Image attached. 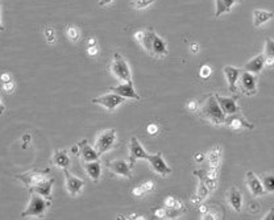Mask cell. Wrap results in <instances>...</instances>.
Masks as SVG:
<instances>
[{
    "instance_id": "12",
    "label": "cell",
    "mask_w": 274,
    "mask_h": 220,
    "mask_svg": "<svg viewBox=\"0 0 274 220\" xmlns=\"http://www.w3.org/2000/svg\"><path fill=\"white\" fill-rule=\"evenodd\" d=\"M245 184L246 187L249 190V193L253 198H260L264 197L266 193V190L264 188L262 181H261L253 171H248L245 174Z\"/></svg>"
},
{
    "instance_id": "37",
    "label": "cell",
    "mask_w": 274,
    "mask_h": 220,
    "mask_svg": "<svg viewBox=\"0 0 274 220\" xmlns=\"http://www.w3.org/2000/svg\"><path fill=\"white\" fill-rule=\"evenodd\" d=\"M199 108H200V104L198 101H190L187 103V110L191 111V112H199Z\"/></svg>"
},
{
    "instance_id": "34",
    "label": "cell",
    "mask_w": 274,
    "mask_h": 220,
    "mask_svg": "<svg viewBox=\"0 0 274 220\" xmlns=\"http://www.w3.org/2000/svg\"><path fill=\"white\" fill-rule=\"evenodd\" d=\"M44 34H45V40H47V42H49V44H53L54 40H56V31H54L53 28H47V29L44 31Z\"/></svg>"
},
{
    "instance_id": "7",
    "label": "cell",
    "mask_w": 274,
    "mask_h": 220,
    "mask_svg": "<svg viewBox=\"0 0 274 220\" xmlns=\"http://www.w3.org/2000/svg\"><path fill=\"white\" fill-rule=\"evenodd\" d=\"M237 88H240V91L244 92L246 97L256 95L257 94V77H256V74L242 70L239 82H237Z\"/></svg>"
},
{
    "instance_id": "2",
    "label": "cell",
    "mask_w": 274,
    "mask_h": 220,
    "mask_svg": "<svg viewBox=\"0 0 274 220\" xmlns=\"http://www.w3.org/2000/svg\"><path fill=\"white\" fill-rule=\"evenodd\" d=\"M199 115L202 119H205L206 121L216 127L224 125L227 120V115L224 114L223 110L219 106L215 94H210L209 97L206 98V101L199 108Z\"/></svg>"
},
{
    "instance_id": "40",
    "label": "cell",
    "mask_w": 274,
    "mask_h": 220,
    "mask_svg": "<svg viewBox=\"0 0 274 220\" xmlns=\"http://www.w3.org/2000/svg\"><path fill=\"white\" fill-rule=\"evenodd\" d=\"M158 131H160V127H158L157 124H149L148 128H146V132H148L149 135H152V136H156Z\"/></svg>"
},
{
    "instance_id": "3",
    "label": "cell",
    "mask_w": 274,
    "mask_h": 220,
    "mask_svg": "<svg viewBox=\"0 0 274 220\" xmlns=\"http://www.w3.org/2000/svg\"><path fill=\"white\" fill-rule=\"evenodd\" d=\"M50 206V201L44 198L42 195L32 193L29 198V203L27 208L21 212L20 218H29V216H34V218H42L48 207Z\"/></svg>"
},
{
    "instance_id": "19",
    "label": "cell",
    "mask_w": 274,
    "mask_h": 220,
    "mask_svg": "<svg viewBox=\"0 0 274 220\" xmlns=\"http://www.w3.org/2000/svg\"><path fill=\"white\" fill-rule=\"evenodd\" d=\"M79 145V154L83 162H88V161H97L99 160L100 154L98 153V151L95 148L90 147L88 145L87 140H82L78 142Z\"/></svg>"
},
{
    "instance_id": "18",
    "label": "cell",
    "mask_w": 274,
    "mask_h": 220,
    "mask_svg": "<svg viewBox=\"0 0 274 220\" xmlns=\"http://www.w3.org/2000/svg\"><path fill=\"white\" fill-rule=\"evenodd\" d=\"M242 71V69H239V68H235V66H229V65L223 68V73L228 82V90L232 94L237 92V82H239Z\"/></svg>"
},
{
    "instance_id": "27",
    "label": "cell",
    "mask_w": 274,
    "mask_h": 220,
    "mask_svg": "<svg viewBox=\"0 0 274 220\" xmlns=\"http://www.w3.org/2000/svg\"><path fill=\"white\" fill-rule=\"evenodd\" d=\"M206 158L209 160L210 166H219L220 165V158H222V148L215 147L207 153Z\"/></svg>"
},
{
    "instance_id": "11",
    "label": "cell",
    "mask_w": 274,
    "mask_h": 220,
    "mask_svg": "<svg viewBox=\"0 0 274 220\" xmlns=\"http://www.w3.org/2000/svg\"><path fill=\"white\" fill-rule=\"evenodd\" d=\"M107 168L110 169L113 175H120V177H126V178H132V168L129 161L123 160V158H117V160H112L107 162Z\"/></svg>"
},
{
    "instance_id": "45",
    "label": "cell",
    "mask_w": 274,
    "mask_h": 220,
    "mask_svg": "<svg viewBox=\"0 0 274 220\" xmlns=\"http://www.w3.org/2000/svg\"><path fill=\"white\" fill-rule=\"evenodd\" d=\"M262 219L265 220H274V207H270L269 212L266 215L262 216Z\"/></svg>"
},
{
    "instance_id": "23",
    "label": "cell",
    "mask_w": 274,
    "mask_h": 220,
    "mask_svg": "<svg viewBox=\"0 0 274 220\" xmlns=\"http://www.w3.org/2000/svg\"><path fill=\"white\" fill-rule=\"evenodd\" d=\"M265 68V55L264 54H258L253 57L252 60H249L244 65L242 70L244 71H249L252 74H260Z\"/></svg>"
},
{
    "instance_id": "47",
    "label": "cell",
    "mask_w": 274,
    "mask_h": 220,
    "mask_svg": "<svg viewBox=\"0 0 274 220\" xmlns=\"http://www.w3.org/2000/svg\"><path fill=\"white\" fill-rule=\"evenodd\" d=\"M113 0H98L99 7H106V5L111 4Z\"/></svg>"
},
{
    "instance_id": "52",
    "label": "cell",
    "mask_w": 274,
    "mask_h": 220,
    "mask_svg": "<svg viewBox=\"0 0 274 220\" xmlns=\"http://www.w3.org/2000/svg\"><path fill=\"white\" fill-rule=\"evenodd\" d=\"M29 140H31V136H29V135H25V136H24V141L28 142Z\"/></svg>"
},
{
    "instance_id": "41",
    "label": "cell",
    "mask_w": 274,
    "mask_h": 220,
    "mask_svg": "<svg viewBox=\"0 0 274 220\" xmlns=\"http://www.w3.org/2000/svg\"><path fill=\"white\" fill-rule=\"evenodd\" d=\"M15 88V83L11 81V82H7V83H3V90H4L5 92H11L14 91Z\"/></svg>"
},
{
    "instance_id": "4",
    "label": "cell",
    "mask_w": 274,
    "mask_h": 220,
    "mask_svg": "<svg viewBox=\"0 0 274 220\" xmlns=\"http://www.w3.org/2000/svg\"><path fill=\"white\" fill-rule=\"evenodd\" d=\"M110 71H111V74L115 78L121 81V82H129V81H132L129 65H128L126 58L119 51L113 53L111 66H110Z\"/></svg>"
},
{
    "instance_id": "8",
    "label": "cell",
    "mask_w": 274,
    "mask_h": 220,
    "mask_svg": "<svg viewBox=\"0 0 274 220\" xmlns=\"http://www.w3.org/2000/svg\"><path fill=\"white\" fill-rule=\"evenodd\" d=\"M64 170V175H65V187L67 190L70 197H77L82 193V190L86 186V182L83 179H81L79 177H75L74 174L70 173L69 169Z\"/></svg>"
},
{
    "instance_id": "43",
    "label": "cell",
    "mask_w": 274,
    "mask_h": 220,
    "mask_svg": "<svg viewBox=\"0 0 274 220\" xmlns=\"http://www.w3.org/2000/svg\"><path fill=\"white\" fill-rule=\"evenodd\" d=\"M194 158H195L196 164H202V162L205 161L206 154H205V153H196L195 156H194Z\"/></svg>"
},
{
    "instance_id": "49",
    "label": "cell",
    "mask_w": 274,
    "mask_h": 220,
    "mask_svg": "<svg viewBox=\"0 0 274 220\" xmlns=\"http://www.w3.org/2000/svg\"><path fill=\"white\" fill-rule=\"evenodd\" d=\"M71 153H73V154H79V145H78V144H75V145H73V147H71Z\"/></svg>"
},
{
    "instance_id": "22",
    "label": "cell",
    "mask_w": 274,
    "mask_h": 220,
    "mask_svg": "<svg viewBox=\"0 0 274 220\" xmlns=\"http://www.w3.org/2000/svg\"><path fill=\"white\" fill-rule=\"evenodd\" d=\"M83 168L86 174L88 175V178L91 179L93 182H98L102 175V165L100 161H88V162H83Z\"/></svg>"
},
{
    "instance_id": "50",
    "label": "cell",
    "mask_w": 274,
    "mask_h": 220,
    "mask_svg": "<svg viewBox=\"0 0 274 220\" xmlns=\"http://www.w3.org/2000/svg\"><path fill=\"white\" fill-rule=\"evenodd\" d=\"M128 219H145L144 216H139V215H130L128 216Z\"/></svg>"
},
{
    "instance_id": "6",
    "label": "cell",
    "mask_w": 274,
    "mask_h": 220,
    "mask_svg": "<svg viewBox=\"0 0 274 220\" xmlns=\"http://www.w3.org/2000/svg\"><path fill=\"white\" fill-rule=\"evenodd\" d=\"M50 173V169H44V170H31V171H27L24 174H16L15 178H17L19 181H21L25 187L31 188L33 186H36L42 181L48 179V175Z\"/></svg>"
},
{
    "instance_id": "1",
    "label": "cell",
    "mask_w": 274,
    "mask_h": 220,
    "mask_svg": "<svg viewBox=\"0 0 274 220\" xmlns=\"http://www.w3.org/2000/svg\"><path fill=\"white\" fill-rule=\"evenodd\" d=\"M136 41L139 42V45L144 49L149 55H152L154 58H163L169 54V49H167L166 41L162 37H160L156 33L154 29H140L135 33L133 36Z\"/></svg>"
},
{
    "instance_id": "51",
    "label": "cell",
    "mask_w": 274,
    "mask_h": 220,
    "mask_svg": "<svg viewBox=\"0 0 274 220\" xmlns=\"http://www.w3.org/2000/svg\"><path fill=\"white\" fill-rule=\"evenodd\" d=\"M91 45H97V44H95V40H94V38H90V40H88V46H91Z\"/></svg>"
},
{
    "instance_id": "9",
    "label": "cell",
    "mask_w": 274,
    "mask_h": 220,
    "mask_svg": "<svg viewBox=\"0 0 274 220\" xmlns=\"http://www.w3.org/2000/svg\"><path fill=\"white\" fill-rule=\"evenodd\" d=\"M124 102H126V98L120 97V95H117L115 92H111V94H106V95H102V97L99 98H94L91 103L102 106L103 108H106L107 111H113L116 107L123 104Z\"/></svg>"
},
{
    "instance_id": "10",
    "label": "cell",
    "mask_w": 274,
    "mask_h": 220,
    "mask_svg": "<svg viewBox=\"0 0 274 220\" xmlns=\"http://www.w3.org/2000/svg\"><path fill=\"white\" fill-rule=\"evenodd\" d=\"M193 174L196 175L200 181H203L211 191H214L218 186L219 166H210L207 170H195Z\"/></svg>"
},
{
    "instance_id": "20",
    "label": "cell",
    "mask_w": 274,
    "mask_h": 220,
    "mask_svg": "<svg viewBox=\"0 0 274 220\" xmlns=\"http://www.w3.org/2000/svg\"><path fill=\"white\" fill-rule=\"evenodd\" d=\"M53 185H54V179L53 178H48L45 181H42L36 186H33L28 190L29 194H38V195H42L44 198H47L49 201H51V188H53Z\"/></svg>"
},
{
    "instance_id": "42",
    "label": "cell",
    "mask_w": 274,
    "mask_h": 220,
    "mask_svg": "<svg viewBox=\"0 0 274 220\" xmlns=\"http://www.w3.org/2000/svg\"><path fill=\"white\" fill-rule=\"evenodd\" d=\"M87 53L90 55H97V54H98L99 51H98V48H97V45L88 46V48H87Z\"/></svg>"
},
{
    "instance_id": "26",
    "label": "cell",
    "mask_w": 274,
    "mask_h": 220,
    "mask_svg": "<svg viewBox=\"0 0 274 220\" xmlns=\"http://www.w3.org/2000/svg\"><path fill=\"white\" fill-rule=\"evenodd\" d=\"M216 8H215V17H220L222 15L229 12L232 7L237 3V0H215Z\"/></svg>"
},
{
    "instance_id": "30",
    "label": "cell",
    "mask_w": 274,
    "mask_h": 220,
    "mask_svg": "<svg viewBox=\"0 0 274 220\" xmlns=\"http://www.w3.org/2000/svg\"><path fill=\"white\" fill-rule=\"evenodd\" d=\"M154 3H156V0H130L132 8L139 9V11L148 8V7H150V5L154 4Z\"/></svg>"
},
{
    "instance_id": "13",
    "label": "cell",
    "mask_w": 274,
    "mask_h": 220,
    "mask_svg": "<svg viewBox=\"0 0 274 220\" xmlns=\"http://www.w3.org/2000/svg\"><path fill=\"white\" fill-rule=\"evenodd\" d=\"M148 161L156 174L161 175V177L165 178V177H167V175L172 173V169H170V168L167 166L166 162H165L161 152L154 153V154H149Z\"/></svg>"
},
{
    "instance_id": "39",
    "label": "cell",
    "mask_w": 274,
    "mask_h": 220,
    "mask_svg": "<svg viewBox=\"0 0 274 220\" xmlns=\"http://www.w3.org/2000/svg\"><path fill=\"white\" fill-rule=\"evenodd\" d=\"M141 187L144 188L146 194L150 193V191H153L154 190V182H152V181H145V182L141 184Z\"/></svg>"
},
{
    "instance_id": "5",
    "label": "cell",
    "mask_w": 274,
    "mask_h": 220,
    "mask_svg": "<svg viewBox=\"0 0 274 220\" xmlns=\"http://www.w3.org/2000/svg\"><path fill=\"white\" fill-rule=\"evenodd\" d=\"M117 140V133L116 129L110 128V129H104L102 132L99 133L97 136V140H95V144H94V148L98 151V153L102 156L104 153H107L108 151H111L112 148L115 147Z\"/></svg>"
},
{
    "instance_id": "46",
    "label": "cell",
    "mask_w": 274,
    "mask_h": 220,
    "mask_svg": "<svg viewBox=\"0 0 274 220\" xmlns=\"http://www.w3.org/2000/svg\"><path fill=\"white\" fill-rule=\"evenodd\" d=\"M12 81V78H11V75L8 73H5L1 75V82L3 83H7V82H11Z\"/></svg>"
},
{
    "instance_id": "25",
    "label": "cell",
    "mask_w": 274,
    "mask_h": 220,
    "mask_svg": "<svg viewBox=\"0 0 274 220\" xmlns=\"http://www.w3.org/2000/svg\"><path fill=\"white\" fill-rule=\"evenodd\" d=\"M272 18H274L273 12L266 11V9H256L253 12V25L255 28H260L265 23L270 21Z\"/></svg>"
},
{
    "instance_id": "15",
    "label": "cell",
    "mask_w": 274,
    "mask_h": 220,
    "mask_svg": "<svg viewBox=\"0 0 274 220\" xmlns=\"http://www.w3.org/2000/svg\"><path fill=\"white\" fill-rule=\"evenodd\" d=\"M227 128L232 129V131H242V129H246V131H253L255 129V124L249 123L248 120L240 114L229 115L226 120L224 124Z\"/></svg>"
},
{
    "instance_id": "33",
    "label": "cell",
    "mask_w": 274,
    "mask_h": 220,
    "mask_svg": "<svg viewBox=\"0 0 274 220\" xmlns=\"http://www.w3.org/2000/svg\"><path fill=\"white\" fill-rule=\"evenodd\" d=\"M265 57H274V40L268 37L265 40Z\"/></svg>"
},
{
    "instance_id": "14",
    "label": "cell",
    "mask_w": 274,
    "mask_h": 220,
    "mask_svg": "<svg viewBox=\"0 0 274 220\" xmlns=\"http://www.w3.org/2000/svg\"><path fill=\"white\" fill-rule=\"evenodd\" d=\"M148 156L149 153L145 152L141 142L139 141V138L132 136L129 140V156H128V161H129L130 165H135L137 160H148Z\"/></svg>"
},
{
    "instance_id": "24",
    "label": "cell",
    "mask_w": 274,
    "mask_h": 220,
    "mask_svg": "<svg viewBox=\"0 0 274 220\" xmlns=\"http://www.w3.org/2000/svg\"><path fill=\"white\" fill-rule=\"evenodd\" d=\"M53 165L61 169H70V157L67 151H56L51 157Z\"/></svg>"
},
{
    "instance_id": "21",
    "label": "cell",
    "mask_w": 274,
    "mask_h": 220,
    "mask_svg": "<svg viewBox=\"0 0 274 220\" xmlns=\"http://www.w3.org/2000/svg\"><path fill=\"white\" fill-rule=\"evenodd\" d=\"M227 202L233 211L240 212L242 210V194L237 187H231L227 193Z\"/></svg>"
},
{
    "instance_id": "17",
    "label": "cell",
    "mask_w": 274,
    "mask_h": 220,
    "mask_svg": "<svg viewBox=\"0 0 274 220\" xmlns=\"http://www.w3.org/2000/svg\"><path fill=\"white\" fill-rule=\"evenodd\" d=\"M112 92H115L120 97L126 98V99H133V101H140L141 97L136 92L135 86H133V82L129 81V82H123L121 85H117V86H113V87H110Z\"/></svg>"
},
{
    "instance_id": "44",
    "label": "cell",
    "mask_w": 274,
    "mask_h": 220,
    "mask_svg": "<svg viewBox=\"0 0 274 220\" xmlns=\"http://www.w3.org/2000/svg\"><path fill=\"white\" fill-rule=\"evenodd\" d=\"M265 66L274 68V57H265Z\"/></svg>"
},
{
    "instance_id": "36",
    "label": "cell",
    "mask_w": 274,
    "mask_h": 220,
    "mask_svg": "<svg viewBox=\"0 0 274 220\" xmlns=\"http://www.w3.org/2000/svg\"><path fill=\"white\" fill-rule=\"evenodd\" d=\"M132 195L135 198H144L145 195H146V191H145L144 188L141 187V185L140 186H136V187H133V190H132Z\"/></svg>"
},
{
    "instance_id": "31",
    "label": "cell",
    "mask_w": 274,
    "mask_h": 220,
    "mask_svg": "<svg viewBox=\"0 0 274 220\" xmlns=\"http://www.w3.org/2000/svg\"><path fill=\"white\" fill-rule=\"evenodd\" d=\"M210 193H211V190L207 187V185L203 182V181H200L199 179V185H198V190H196V195L202 199V201H206L207 198H209Z\"/></svg>"
},
{
    "instance_id": "32",
    "label": "cell",
    "mask_w": 274,
    "mask_h": 220,
    "mask_svg": "<svg viewBox=\"0 0 274 220\" xmlns=\"http://www.w3.org/2000/svg\"><path fill=\"white\" fill-rule=\"evenodd\" d=\"M66 36H67V38L71 42H77L79 36H81V32H79L78 28L74 27V25H69V27L66 28Z\"/></svg>"
},
{
    "instance_id": "29",
    "label": "cell",
    "mask_w": 274,
    "mask_h": 220,
    "mask_svg": "<svg viewBox=\"0 0 274 220\" xmlns=\"http://www.w3.org/2000/svg\"><path fill=\"white\" fill-rule=\"evenodd\" d=\"M264 188L268 194H274V171L273 173H266L264 177L261 178Z\"/></svg>"
},
{
    "instance_id": "35",
    "label": "cell",
    "mask_w": 274,
    "mask_h": 220,
    "mask_svg": "<svg viewBox=\"0 0 274 220\" xmlns=\"http://www.w3.org/2000/svg\"><path fill=\"white\" fill-rule=\"evenodd\" d=\"M212 74V69L210 68L209 65H203L199 70V75L202 78H209L210 75Z\"/></svg>"
},
{
    "instance_id": "16",
    "label": "cell",
    "mask_w": 274,
    "mask_h": 220,
    "mask_svg": "<svg viewBox=\"0 0 274 220\" xmlns=\"http://www.w3.org/2000/svg\"><path fill=\"white\" fill-rule=\"evenodd\" d=\"M215 98H216L219 106L226 115H235L240 112V108L237 106V101H239L237 94H235L232 97H222L219 94H215Z\"/></svg>"
},
{
    "instance_id": "48",
    "label": "cell",
    "mask_w": 274,
    "mask_h": 220,
    "mask_svg": "<svg viewBox=\"0 0 274 220\" xmlns=\"http://www.w3.org/2000/svg\"><path fill=\"white\" fill-rule=\"evenodd\" d=\"M190 51L194 53V54H198V51H199V45L198 44H193L190 46Z\"/></svg>"
},
{
    "instance_id": "38",
    "label": "cell",
    "mask_w": 274,
    "mask_h": 220,
    "mask_svg": "<svg viewBox=\"0 0 274 220\" xmlns=\"http://www.w3.org/2000/svg\"><path fill=\"white\" fill-rule=\"evenodd\" d=\"M153 214L156 218H167V208L161 207V208H154Z\"/></svg>"
},
{
    "instance_id": "28",
    "label": "cell",
    "mask_w": 274,
    "mask_h": 220,
    "mask_svg": "<svg viewBox=\"0 0 274 220\" xmlns=\"http://www.w3.org/2000/svg\"><path fill=\"white\" fill-rule=\"evenodd\" d=\"M163 206L166 207L167 210H183V204L181 201H178L176 197H166L163 201Z\"/></svg>"
}]
</instances>
